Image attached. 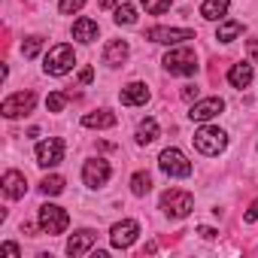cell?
Segmentation results:
<instances>
[{"instance_id":"obj_1","label":"cell","mask_w":258,"mask_h":258,"mask_svg":"<svg viewBox=\"0 0 258 258\" xmlns=\"http://www.w3.org/2000/svg\"><path fill=\"white\" fill-rule=\"evenodd\" d=\"M37 225H40V231H43V234L55 237V234H64V231H67L70 216H67V210H64V207H58V204H43V207H40V213H37Z\"/></svg>"},{"instance_id":"obj_2","label":"cell","mask_w":258,"mask_h":258,"mask_svg":"<svg viewBox=\"0 0 258 258\" xmlns=\"http://www.w3.org/2000/svg\"><path fill=\"white\" fill-rule=\"evenodd\" d=\"M225 146H228V134L222 131V127L204 124L201 131L195 134V149L201 155H219V152H225Z\"/></svg>"},{"instance_id":"obj_3","label":"cell","mask_w":258,"mask_h":258,"mask_svg":"<svg viewBox=\"0 0 258 258\" xmlns=\"http://www.w3.org/2000/svg\"><path fill=\"white\" fill-rule=\"evenodd\" d=\"M73 64H76V52H73V46L61 43V46L49 49V55H46V64H43V70H46L49 76H67V73L73 70Z\"/></svg>"},{"instance_id":"obj_4","label":"cell","mask_w":258,"mask_h":258,"mask_svg":"<svg viewBox=\"0 0 258 258\" xmlns=\"http://www.w3.org/2000/svg\"><path fill=\"white\" fill-rule=\"evenodd\" d=\"M161 64H164V70L173 73V76H191V73L198 70V55H195L191 49H173V52L164 55Z\"/></svg>"},{"instance_id":"obj_5","label":"cell","mask_w":258,"mask_h":258,"mask_svg":"<svg viewBox=\"0 0 258 258\" xmlns=\"http://www.w3.org/2000/svg\"><path fill=\"white\" fill-rule=\"evenodd\" d=\"M161 210L170 216V219H185L191 210H195V198L188 191H179V188H170L161 195Z\"/></svg>"},{"instance_id":"obj_6","label":"cell","mask_w":258,"mask_h":258,"mask_svg":"<svg viewBox=\"0 0 258 258\" xmlns=\"http://www.w3.org/2000/svg\"><path fill=\"white\" fill-rule=\"evenodd\" d=\"M158 167L164 170V176H173V179L191 176V161H188L179 149H164V152L158 155Z\"/></svg>"},{"instance_id":"obj_7","label":"cell","mask_w":258,"mask_h":258,"mask_svg":"<svg viewBox=\"0 0 258 258\" xmlns=\"http://www.w3.org/2000/svg\"><path fill=\"white\" fill-rule=\"evenodd\" d=\"M37 103V94L34 91H16L10 94L4 103H0V112H4L7 118H19V115H28Z\"/></svg>"},{"instance_id":"obj_8","label":"cell","mask_w":258,"mask_h":258,"mask_svg":"<svg viewBox=\"0 0 258 258\" xmlns=\"http://www.w3.org/2000/svg\"><path fill=\"white\" fill-rule=\"evenodd\" d=\"M109 176H112V167H109V161H103V158H91V161H85V167H82V182H85L88 188H103V185L109 182Z\"/></svg>"},{"instance_id":"obj_9","label":"cell","mask_w":258,"mask_h":258,"mask_svg":"<svg viewBox=\"0 0 258 258\" xmlns=\"http://www.w3.org/2000/svg\"><path fill=\"white\" fill-rule=\"evenodd\" d=\"M146 40L161 43V46H179L185 40H195V31L191 28H149Z\"/></svg>"},{"instance_id":"obj_10","label":"cell","mask_w":258,"mask_h":258,"mask_svg":"<svg viewBox=\"0 0 258 258\" xmlns=\"http://www.w3.org/2000/svg\"><path fill=\"white\" fill-rule=\"evenodd\" d=\"M137 234H140V225L134 219H121L109 228V243H112V249H127L137 240Z\"/></svg>"},{"instance_id":"obj_11","label":"cell","mask_w":258,"mask_h":258,"mask_svg":"<svg viewBox=\"0 0 258 258\" xmlns=\"http://www.w3.org/2000/svg\"><path fill=\"white\" fill-rule=\"evenodd\" d=\"M64 161V140L49 137L43 143H37V164L40 167H58Z\"/></svg>"},{"instance_id":"obj_12","label":"cell","mask_w":258,"mask_h":258,"mask_svg":"<svg viewBox=\"0 0 258 258\" xmlns=\"http://www.w3.org/2000/svg\"><path fill=\"white\" fill-rule=\"evenodd\" d=\"M222 109H225V100H222V97H204V100H195V103H191L188 118H191V121H210V118H216Z\"/></svg>"},{"instance_id":"obj_13","label":"cell","mask_w":258,"mask_h":258,"mask_svg":"<svg viewBox=\"0 0 258 258\" xmlns=\"http://www.w3.org/2000/svg\"><path fill=\"white\" fill-rule=\"evenodd\" d=\"M94 243H97V234H94L91 228H82V231H76V234L67 240V255L79 258V255L91 252V249H94Z\"/></svg>"},{"instance_id":"obj_14","label":"cell","mask_w":258,"mask_h":258,"mask_svg":"<svg viewBox=\"0 0 258 258\" xmlns=\"http://www.w3.org/2000/svg\"><path fill=\"white\" fill-rule=\"evenodd\" d=\"M4 195H7L10 201H22V198L28 195V179H25V173L7 170V173H4Z\"/></svg>"},{"instance_id":"obj_15","label":"cell","mask_w":258,"mask_h":258,"mask_svg":"<svg viewBox=\"0 0 258 258\" xmlns=\"http://www.w3.org/2000/svg\"><path fill=\"white\" fill-rule=\"evenodd\" d=\"M118 97H121L124 106H140V103L149 100V88H146V82H131V85H124V88H121Z\"/></svg>"},{"instance_id":"obj_16","label":"cell","mask_w":258,"mask_h":258,"mask_svg":"<svg viewBox=\"0 0 258 258\" xmlns=\"http://www.w3.org/2000/svg\"><path fill=\"white\" fill-rule=\"evenodd\" d=\"M97 34H100V28H97V22H94V19L82 16V19H76V22H73V40H79V43H94V40H97Z\"/></svg>"},{"instance_id":"obj_17","label":"cell","mask_w":258,"mask_h":258,"mask_svg":"<svg viewBox=\"0 0 258 258\" xmlns=\"http://www.w3.org/2000/svg\"><path fill=\"white\" fill-rule=\"evenodd\" d=\"M252 76H255V70H252V64H246V61L231 64V70H228V82H231V88H246V85L252 82Z\"/></svg>"},{"instance_id":"obj_18","label":"cell","mask_w":258,"mask_h":258,"mask_svg":"<svg viewBox=\"0 0 258 258\" xmlns=\"http://www.w3.org/2000/svg\"><path fill=\"white\" fill-rule=\"evenodd\" d=\"M131 55V49H127V43L124 40H112V43H106V49H103V61L109 64V67H118V64H124V58Z\"/></svg>"},{"instance_id":"obj_19","label":"cell","mask_w":258,"mask_h":258,"mask_svg":"<svg viewBox=\"0 0 258 258\" xmlns=\"http://www.w3.org/2000/svg\"><path fill=\"white\" fill-rule=\"evenodd\" d=\"M228 7H231V0H204V4H201V16L207 22H222L228 16Z\"/></svg>"},{"instance_id":"obj_20","label":"cell","mask_w":258,"mask_h":258,"mask_svg":"<svg viewBox=\"0 0 258 258\" xmlns=\"http://www.w3.org/2000/svg\"><path fill=\"white\" fill-rule=\"evenodd\" d=\"M82 124L85 127H115V115L109 112V109H97V112H85L82 115Z\"/></svg>"},{"instance_id":"obj_21","label":"cell","mask_w":258,"mask_h":258,"mask_svg":"<svg viewBox=\"0 0 258 258\" xmlns=\"http://www.w3.org/2000/svg\"><path fill=\"white\" fill-rule=\"evenodd\" d=\"M155 137H158V121L155 118H143L140 127H137V143L140 146H149Z\"/></svg>"},{"instance_id":"obj_22","label":"cell","mask_w":258,"mask_h":258,"mask_svg":"<svg viewBox=\"0 0 258 258\" xmlns=\"http://www.w3.org/2000/svg\"><path fill=\"white\" fill-rule=\"evenodd\" d=\"M240 34H243V22H222L219 31H216V40H219V43H231V40H237Z\"/></svg>"},{"instance_id":"obj_23","label":"cell","mask_w":258,"mask_h":258,"mask_svg":"<svg viewBox=\"0 0 258 258\" xmlns=\"http://www.w3.org/2000/svg\"><path fill=\"white\" fill-rule=\"evenodd\" d=\"M131 191H134L137 198L149 195V191H152V176H149L146 170H137V173L131 176Z\"/></svg>"},{"instance_id":"obj_24","label":"cell","mask_w":258,"mask_h":258,"mask_svg":"<svg viewBox=\"0 0 258 258\" xmlns=\"http://www.w3.org/2000/svg\"><path fill=\"white\" fill-rule=\"evenodd\" d=\"M40 191H43V195H49V198L61 195V191H64V176H58V173H49V176H43V182H40Z\"/></svg>"},{"instance_id":"obj_25","label":"cell","mask_w":258,"mask_h":258,"mask_svg":"<svg viewBox=\"0 0 258 258\" xmlns=\"http://www.w3.org/2000/svg\"><path fill=\"white\" fill-rule=\"evenodd\" d=\"M112 19H115V25H134L137 22V10L131 4H118L115 13H112Z\"/></svg>"},{"instance_id":"obj_26","label":"cell","mask_w":258,"mask_h":258,"mask_svg":"<svg viewBox=\"0 0 258 258\" xmlns=\"http://www.w3.org/2000/svg\"><path fill=\"white\" fill-rule=\"evenodd\" d=\"M43 46H46V40H43V37H28V40L22 43V55H25V58H37Z\"/></svg>"},{"instance_id":"obj_27","label":"cell","mask_w":258,"mask_h":258,"mask_svg":"<svg viewBox=\"0 0 258 258\" xmlns=\"http://www.w3.org/2000/svg\"><path fill=\"white\" fill-rule=\"evenodd\" d=\"M140 4H143V10H146L149 16H161V13H167V10H170L173 0H140Z\"/></svg>"},{"instance_id":"obj_28","label":"cell","mask_w":258,"mask_h":258,"mask_svg":"<svg viewBox=\"0 0 258 258\" xmlns=\"http://www.w3.org/2000/svg\"><path fill=\"white\" fill-rule=\"evenodd\" d=\"M64 106H67V94L52 91V94L46 97V109H49V112H64Z\"/></svg>"},{"instance_id":"obj_29","label":"cell","mask_w":258,"mask_h":258,"mask_svg":"<svg viewBox=\"0 0 258 258\" xmlns=\"http://www.w3.org/2000/svg\"><path fill=\"white\" fill-rule=\"evenodd\" d=\"M85 7V0H58V10L64 13V16H73V13H79Z\"/></svg>"},{"instance_id":"obj_30","label":"cell","mask_w":258,"mask_h":258,"mask_svg":"<svg viewBox=\"0 0 258 258\" xmlns=\"http://www.w3.org/2000/svg\"><path fill=\"white\" fill-rule=\"evenodd\" d=\"M91 79H94V70H91V67H82V70H79V82H82V85H88Z\"/></svg>"},{"instance_id":"obj_31","label":"cell","mask_w":258,"mask_h":258,"mask_svg":"<svg viewBox=\"0 0 258 258\" xmlns=\"http://www.w3.org/2000/svg\"><path fill=\"white\" fill-rule=\"evenodd\" d=\"M198 234H201L204 240H213V237H216L219 231H216V228H210V225H201V228H198Z\"/></svg>"},{"instance_id":"obj_32","label":"cell","mask_w":258,"mask_h":258,"mask_svg":"<svg viewBox=\"0 0 258 258\" xmlns=\"http://www.w3.org/2000/svg\"><path fill=\"white\" fill-rule=\"evenodd\" d=\"M246 222H258V201H252V207L246 210V216H243Z\"/></svg>"},{"instance_id":"obj_33","label":"cell","mask_w":258,"mask_h":258,"mask_svg":"<svg viewBox=\"0 0 258 258\" xmlns=\"http://www.w3.org/2000/svg\"><path fill=\"white\" fill-rule=\"evenodd\" d=\"M182 100H198V88H195V85H188V88L182 91Z\"/></svg>"},{"instance_id":"obj_34","label":"cell","mask_w":258,"mask_h":258,"mask_svg":"<svg viewBox=\"0 0 258 258\" xmlns=\"http://www.w3.org/2000/svg\"><path fill=\"white\" fill-rule=\"evenodd\" d=\"M246 49H249V55L258 61V37H255V40H249V43H246Z\"/></svg>"},{"instance_id":"obj_35","label":"cell","mask_w":258,"mask_h":258,"mask_svg":"<svg viewBox=\"0 0 258 258\" xmlns=\"http://www.w3.org/2000/svg\"><path fill=\"white\" fill-rule=\"evenodd\" d=\"M4 252L13 255V258H19V246H16V243H4Z\"/></svg>"},{"instance_id":"obj_36","label":"cell","mask_w":258,"mask_h":258,"mask_svg":"<svg viewBox=\"0 0 258 258\" xmlns=\"http://www.w3.org/2000/svg\"><path fill=\"white\" fill-rule=\"evenodd\" d=\"M112 7H118V0H100V10H112Z\"/></svg>"}]
</instances>
